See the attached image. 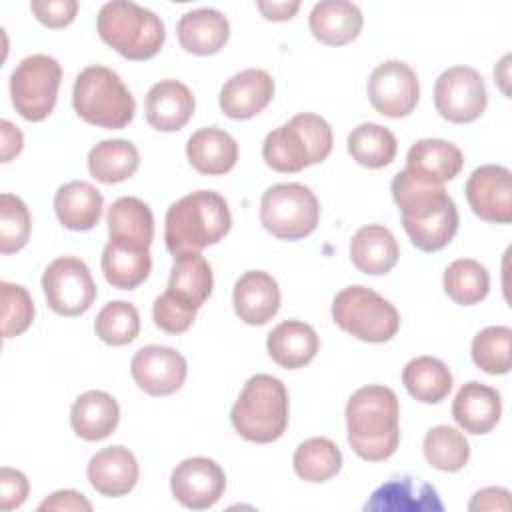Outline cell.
Listing matches in <instances>:
<instances>
[{"instance_id":"6da1fadb","label":"cell","mask_w":512,"mask_h":512,"mask_svg":"<svg viewBox=\"0 0 512 512\" xmlns=\"http://www.w3.org/2000/svg\"><path fill=\"white\" fill-rule=\"evenodd\" d=\"M390 190L402 214V226L418 250L438 252L452 242L460 218L444 184L430 182L404 168L392 178Z\"/></svg>"},{"instance_id":"7a4b0ae2","label":"cell","mask_w":512,"mask_h":512,"mask_svg":"<svg viewBox=\"0 0 512 512\" xmlns=\"http://www.w3.org/2000/svg\"><path fill=\"white\" fill-rule=\"evenodd\" d=\"M350 448L368 462L390 458L400 444V404L392 388L368 384L346 404Z\"/></svg>"},{"instance_id":"3957f363","label":"cell","mask_w":512,"mask_h":512,"mask_svg":"<svg viewBox=\"0 0 512 512\" xmlns=\"http://www.w3.org/2000/svg\"><path fill=\"white\" fill-rule=\"evenodd\" d=\"M232 228L228 202L214 190H196L166 212L164 240L172 256L218 244Z\"/></svg>"},{"instance_id":"277c9868","label":"cell","mask_w":512,"mask_h":512,"mask_svg":"<svg viewBox=\"0 0 512 512\" xmlns=\"http://www.w3.org/2000/svg\"><path fill=\"white\" fill-rule=\"evenodd\" d=\"M332 152L330 124L312 112L292 116L282 126L266 134L262 144L264 162L282 174L300 172L324 162Z\"/></svg>"},{"instance_id":"5b68a950","label":"cell","mask_w":512,"mask_h":512,"mask_svg":"<svg viewBox=\"0 0 512 512\" xmlns=\"http://www.w3.org/2000/svg\"><path fill=\"white\" fill-rule=\"evenodd\" d=\"M96 30L104 44L128 60H150L164 46V22L152 10L128 2H106L96 16Z\"/></svg>"},{"instance_id":"8992f818","label":"cell","mask_w":512,"mask_h":512,"mask_svg":"<svg viewBox=\"0 0 512 512\" xmlns=\"http://www.w3.org/2000/svg\"><path fill=\"white\" fill-rule=\"evenodd\" d=\"M230 420L234 430L248 442L270 444L278 440L288 426L286 386L270 374L248 378L232 406Z\"/></svg>"},{"instance_id":"52a82bcc","label":"cell","mask_w":512,"mask_h":512,"mask_svg":"<svg viewBox=\"0 0 512 512\" xmlns=\"http://www.w3.org/2000/svg\"><path fill=\"white\" fill-rule=\"evenodd\" d=\"M72 104L84 122L106 130L128 126L136 112L128 86L114 70L100 64L88 66L76 76Z\"/></svg>"},{"instance_id":"ba28073f","label":"cell","mask_w":512,"mask_h":512,"mask_svg":"<svg viewBox=\"0 0 512 512\" xmlns=\"http://www.w3.org/2000/svg\"><path fill=\"white\" fill-rule=\"evenodd\" d=\"M332 318L340 330L370 344L388 342L400 328L396 306L362 284L346 286L334 296Z\"/></svg>"},{"instance_id":"9c48e42d","label":"cell","mask_w":512,"mask_h":512,"mask_svg":"<svg viewBox=\"0 0 512 512\" xmlns=\"http://www.w3.org/2000/svg\"><path fill=\"white\" fill-rule=\"evenodd\" d=\"M320 220L316 194L296 182L270 186L260 200V222L278 240H302Z\"/></svg>"},{"instance_id":"30bf717a","label":"cell","mask_w":512,"mask_h":512,"mask_svg":"<svg viewBox=\"0 0 512 512\" xmlns=\"http://www.w3.org/2000/svg\"><path fill=\"white\" fill-rule=\"evenodd\" d=\"M62 68L48 54H32L20 60L10 76V98L16 112L28 122H42L56 106Z\"/></svg>"},{"instance_id":"8fae6325","label":"cell","mask_w":512,"mask_h":512,"mask_svg":"<svg viewBox=\"0 0 512 512\" xmlns=\"http://www.w3.org/2000/svg\"><path fill=\"white\" fill-rule=\"evenodd\" d=\"M42 290L48 306L60 316H80L96 300L90 268L74 256H60L46 266Z\"/></svg>"},{"instance_id":"7c38bea8","label":"cell","mask_w":512,"mask_h":512,"mask_svg":"<svg viewBox=\"0 0 512 512\" xmlns=\"http://www.w3.org/2000/svg\"><path fill=\"white\" fill-rule=\"evenodd\" d=\"M488 104L484 78L476 68L450 66L434 84L436 112L454 124H468L482 116Z\"/></svg>"},{"instance_id":"4fadbf2b","label":"cell","mask_w":512,"mask_h":512,"mask_svg":"<svg viewBox=\"0 0 512 512\" xmlns=\"http://www.w3.org/2000/svg\"><path fill=\"white\" fill-rule=\"evenodd\" d=\"M420 98L416 72L402 60L378 64L368 78V100L376 112L388 118L408 116Z\"/></svg>"},{"instance_id":"5bb4252c","label":"cell","mask_w":512,"mask_h":512,"mask_svg":"<svg viewBox=\"0 0 512 512\" xmlns=\"http://www.w3.org/2000/svg\"><path fill=\"white\" fill-rule=\"evenodd\" d=\"M170 490L182 506L206 510L224 496L226 476L212 458L194 456L176 464L170 476Z\"/></svg>"},{"instance_id":"9a60e30c","label":"cell","mask_w":512,"mask_h":512,"mask_svg":"<svg viewBox=\"0 0 512 512\" xmlns=\"http://www.w3.org/2000/svg\"><path fill=\"white\" fill-rule=\"evenodd\" d=\"M130 374L140 390L150 396H170L182 388L188 364L186 358L170 346H142L130 362Z\"/></svg>"},{"instance_id":"2e32d148","label":"cell","mask_w":512,"mask_h":512,"mask_svg":"<svg viewBox=\"0 0 512 512\" xmlns=\"http://www.w3.org/2000/svg\"><path fill=\"white\" fill-rule=\"evenodd\" d=\"M466 200L472 212L492 224L512 222V172L500 164L476 168L466 182Z\"/></svg>"},{"instance_id":"e0dca14e","label":"cell","mask_w":512,"mask_h":512,"mask_svg":"<svg viewBox=\"0 0 512 512\" xmlns=\"http://www.w3.org/2000/svg\"><path fill=\"white\" fill-rule=\"evenodd\" d=\"M274 96V80L266 70L248 68L220 88V110L232 120H248L260 114Z\"/></svg>"},{"instance_id":"ac0fdd59","label":"cell","mask_w":512,"mask_h":512,"mask_svg":"<svg viewBox=\"0 0 512 512\" xmlns=\"http://www.w3.org/2000/svg\"><path fill=\"white\" fill-rule=\"evenodd\" d=\"M214 286L212 268L200 252H182L174 256L164 296L180 308L196 314L210 298Z\"/></svg>"},{"instance_id":"d6986e66","label":"cell","mask_w":512,"mask_h":512,"mask_svg":"<svg viewBox=\"0 0 512 512\" xmlns=\"http://www.w3.org/2000/svg\"><path fill=\"white\" fill-rule=\"evenodd\" d=\"M196 102L190 88L178 80H160L156 82L144 100L146 122L160 132L182 130L192 114Z\"/></svg>"},{"instance_id":"ffe728a7","label":"cell","mask_w":512,"mask_h":512,"mask_svg":"<svg viewBox=\"0 0 512 512\" xmlns=\"http://www.w3.org/2000/svg\"><path fill=\"white\" fill-rule=\"evenodd\" d=\"M232 302L242 322L262 326L272 320L280 308L278 282L264 270H248L236 280Z\"/></svg>"},{"instance_id":"44dd1931","label":"cell","mask_w":512,"mask_h":512,"mask_svg":"<svg viewBox=\"0 0 512 512\" xmlns=\"http://www.w3.org/2000/svg\"><path fill=\"white\" fill-rule=\"evenodd\" d=\"M88 482L90 486L108 498H118L128 494L138 482V462L136 456L124 446H108L98 450L88 462Z\"/></svg>"},{"instance_id":"7402d4cb","label":"cell","mask_w":512,"mask_h":512,"mask_svg":"<svg viewBox=\"0 0 512 512\" xmlns=\"http://www.w3.org/2000/svg\"><path fill=\"white\" fill-rule=\"evenodd\" d=\"M308 26L318 42L326 46H344L360 36L364 16L354 2L324 0L312 6Z\"/></svg>"},{"instance_id":"603a6c76","label":"cell","mask_w":512,"mask_h":512,"mask_svg":"<svg viewBox=\"0 0 512 512\" xmlns=\"http://www.w3.org/2000/svg\"><path fill=\"white\" fill-rule=\"evenodd\" d=\"M502 414V400L496 388L476 380L466 382L452 402V418L468 434H488Z\"/></svg>"},{"instance_id":"cb8c5ba5","label":"cell","mask_w":512,"mask_h":512,"mask_svg":"<svg viewBox=\"0 0 512 512\" xmlns=\"http://www.w3.org/2000/svg\"><path fill=\"white\" fill-rule=\"evenodd\" d=\"M108 236L110 242L148 250L154 238V216L146 202L136 196H122L108 208Z\"/></svg>"},{"instance_id":"d4e9b609","label":"cell","mask_w":512,"mask_h":512,"mask_svg":"<svg viewBox=\"0 0 512 512\" xmlns=\"http://www.w3.org/2000/svg\"><path fill=\"white\" fill-rule=\"evenodd\" d=\"M180 46L196 56H210L224 48L230 38L228 18L216 8L186 12L176 24Z\"/></svg>"},{"instance_id":"484cf974","label":"cell","mask_w":512,"mask_h":512,"mask_svg":"<svg viewBox=\"0 0 512 512\" xmlns=\"http://www.w3.org/2000/svg\"><path fill=\"white\" fill-rule=\"evenodd\" d=\"M120 422V406L116 398L104 390H88L80 394L70 408V426L76 436L88 442L108 438Z\"/></svg>"},{"instance_id":"4316f807","label":"cell","mask_w":512,"mask_h":512,"mask_svg":"<svg viewBox=\"0 0 512 512\" xmlns=\"http://www.w3.org/2000/svg\"><path fill=\"white\" fill-rule=\"evenodd\" d=\"M104 198L96 186L84 180L62 184L54 196V210L60 224L74 232L92 230L102 218Z\"/></svg>"},{"instance_id":"83f0119b","label":"cell","mask_w":512,"mask_h":512,"mask_svg":"<svg viewBox=\"0 0 512 512\" xmlns=\"http://www.w3.org/2000/svg\"><path fill=\"white\" fill-rule=\"evenodd\" d=\"M320 340L316 330L300 320H284L266 338L268 356L282 368L296 370L314 360Z\"/></svg>"},{"instance_id":"f1b7e54d","label":"cell","mask_w":512,"mask_h":512,"mask_svg":"<svg viewBox=\"0 0 512 512\" xmlns=\"http://www.w3.org/2000/svg\"><path fill=\"white\" fill-rule=\"evenodd\" d=\"M186 156L194 170L206 176H222L238 162L236 140L220 128L208 126L196 130L186 142Z\"/></svg>"},{"instance_id":"f546056e","label":"cell","mask_w":512,"mask_h":512,"mask_svg":"<svg viewBox=\"0 0 512 512\" xmlns=\"http://www.w3.org/2000/svg\"><path fill=\"white\" fill-rule=\"evenodd\" d=\"M464 166L462 150L440 138H422L406 154V168L430 182L444 184L460 174Z\"/></svg>"},{"instance_id":"4dcf8cb0","label":"cell","mask_w":512,"mask_h":512,"mask_svg":"<svg viewBox=\"0 0 512 512\" xmlns=\"http://www.w3.org/2000/svg\"><path fill=\"white\" fill-rule=\"evenodd\" d=\"M398 258V242L394 234L382 224L362 226L350 240V260L364 274H386L396 266Z\"/></svg>"},{"instance_id":"1f68e13d","label":"cell","mask_w":512,"mask_h":512,"mask_svg":"<svg viewBox=\"0 0 512 512\" xmlns=\"http://www.w3.org/2000/svg\"><path fill=\"white\" fill-rule=\"evenodd\" d=\"M444 504L438 498L434 486L414 480L410 476L394 478L376 488L370 500L364 504V510H442Z\"/></svg>"},{"instance_id":"d6a6232c","label":"cell","mask_w":512,"mask_h":512,"mask_svg":"<svg viewBox=\"0 0 512 512\" xmlns=\"http://www.w3.org/2000/svg\"><path fill=\"white\" fill-rule=\"evenodd\" d=\"M402 384L414 400L422 404H438L452 390V372L434 356H418L404 366Z\"/></svg>"},{"instance_id":"836d02e7","label":"cell","mask_w":512,"mask_h":512,"mask_svg":"<svg viewBox=\"0 0 512 512\" xmlns=\"http://www.w3.org/2000/svg\"><path fill=\"white\" fill-rule=\"evenodd\" d=\"M140 166L138 148L124 138L102 140L88 152V170L102 184H118L134 176Z\"/></svg>"},{"instance_id":"e575fe53","label":"cell","mask_w":512,"mask_h":512,"mask_svg":"<svg viewBox=\"0 0 512 512\" xmlns=\"http://www.w3.org/2000/svg\"><path fill=\"white\" fill-rule=\"evenodd\" d=\"M100 266L106 282L112 288L134 290L148 278L152 270V258L150 250H134L108 242L102 250Z\"/></svg>"},{"instance_id":"d590c367","label":"cell","mask_w":512,"mask_h":512,"mask_svg":"<svg viewBox=\"0 0 512 512\" xmlns=\"http://www.w3.org/2000/svg\"><path fill=\"white\" fill-rule=\"evenodd\" d=\"M348 154L360 166L384 168L388 166L398 150L396 136L386 126L364 122L348 134Z\"/></svg>"},{"instance_id":"8d00e7d4","label":"cell","mask_w":512,"mask_h":512,"mask_svg":"<svg viewBox=\"0 0 512 512\" xmlns=\"http://www.w3.org/2000/svg\"><path fill=\"white\" fill-rule=\"evenodd\" d=\"M294 472L304 482H326L334 478L342 468V452L340 448L324 436L304 440L292 458Z\"/></svg>"},{"instance_id":"74e56055","label":"cell","mask_w":512,"mask_h":512,"mask_svg":"<svg viewBox=\"0 0 512 512\" xmlns=\"http://www.w3.org/2000/svg\"><path fill=\"white\" fill-rule=\"evenodd\" d=\"M490 274L472 258H458L444 270V292L460 306L478 304L488 296Z\"/></svg>"},{"instance_id":"f35d334b","label":"cell","mask_w":512,"mask_h":512,"mask_svg":"<svg viewBox=\"0 0 512 512\" xmlns=\"http://www.w3.org/2000/svg\"><path fill=\"white\" fill-rule=\"evenodd\" d=\"M422 450L426 462L440 472H458L470 458V444L464 434L446 424L434 426L426 432Z\"/></svg>"},{"instance_id":"ab89813d","label":"cell","mask_w":512,"mask_h":512,"mask_svg":"<svg viewBox=\"0 0 512 512\" xmlns=\"http://www.w3.org/2000/svg\"><path fill=\"white\" fill-rule=\"evenodd\" d=\"M96 336L108 346H126L140 332V312L134 304L112 300L104 304L94 320Z\"/></svg>"},{"instance_id":"60d3db41","label":"cell","mask_w":512,"mask_h":512,"mask_svg":"<svg viewBox=\"0 0 512 512\" xmlns=\"http://www.w3.org/2000/svg\"><path fill=\"white\" fill-rule=\"evenodd\" d=\"M510 342L512 330L508 326H488L472 340V360L486 374L510 372Z\"/></svg>"},{"instance_id":"b9f144b4","label":"cell","mask_w":512,"mask_h":512,"mask_svg":"<svg viewBox=\"0 0 512 512\" xmlns=\"http://www.w3.org/2000/svg\"><path fill=\"white\" fill-rule=\"evenodd\" d=\"M30 212L22 198L14 194L0 196V252L14 254L28 244L30 238Z\"/></svg>"},{"instance_id":"7bdbcfd3","label":"cell","mask_w":512,"mask_h":512,"mask_svg":"<svg viewBox=\"0 0 512 512\" xmlns=\"http://www.w3.org/2000/svg\"><path fill=\"white\" fill-rule=\"evenodd\" d=\"M2 288V334L14 338L26 332L34 320V302L28 290L20 284L0 282Z\"/></svg>"},{"instance_id":"ee69618b","label":"cell","mask_w":512,"mask_h":512,"mask_svg":"<svg viewBox=\"0 0 512 512\" xmlns=\"http://www.w3.org/2000/svg\"><path fill=\"white\" fill-rule=\"evenodd\" d=\"M152 318H154V324L160 330H164L168 334H182V332H186L194 324L196 314L180 308L178 304L168 300L164 294H160L154 300Z\"/></svg>"},{"instance_id":"f6af8a7d","label":"cell","mask_w":512,"mask_h":512,"mask_svg":"<svg viewBox=\"0 0 512 512\" xmlns=\"http://www.w3.org/2000/svg\"><path fill=\"white\" fill-rule=\"evenodd\" d=\"M30 10L40 24L56 30L74 22L78 12V2L76 0H34L30 2Z\"/></svg>"},{"instance_id":"bcb514c9","label":"cell","mask_w":512,"mask_h":512,"mask_svg":"<svg viewBox=\"0 0 512 512\" xmlns=\"http://www.w3.org/2000/svg\"><path fill=\"white\" fill-rule=\"evenodd\" d=\"M28 480L24 472L4 466L0 470V508L14 510L24 504L28 496Z\"/></svg>"},{"instance_id":"7dc6e473","label":"cell","mask_w":512,"mask_h":512,"mask_svg":"<svg viewBox=\"0 0 512 512\" xmlns=\"http://www.w3.org/2000/svg\"><path fill=\"white\" fill-rule=\"evenodd\" d=\"M38 510H74V512H90L92 504L86 500L82 492L76 490H58L50 494L44 502H40Z\"/></svg>"},{"instance_id":"c3c4849f","label":"cell","mask_w":512,"mask_h":512,"mask_svg":"<svg viewBox=\"0 0 512 512\" xmlns=\"http://www.w3.org/2000/svg\"><path fill=\"white\" fill-rule=\"evenodd\" d=\"M508 496L510 492L506 488H496V486L482 488L472 496L468 510H508L510 508Z\"/></svg>"},{"instance_id":"681fc988","label":"cell","mask_w":512,"mask_h":512,"mask_svg":"<svg viewBox=\"0 0 512 512\" xmlns=\"http://www.w3.org/2000/svg\"><path fill=\"white\" fill-rule=\"evenodd\" d=\"M0 132H2V162H10L14 156L20 154L22 144H24V136L8 120L0 122Z\"/></svg>"},{"instance_id":"f907efd6","label":"cell","mask_w":512,"mask_h":512,"mask_svg":"<svg viewBox=\"0 0 512 512\" xmlns=\"http://www.w3.org/2000/svg\"><path fill=\"white\" fill-rule=\"evenodd\" d=\"M256 8L262 12L266 20L284 22L298 12L300 2H256Z\"/></svg>"}]
</instances>
